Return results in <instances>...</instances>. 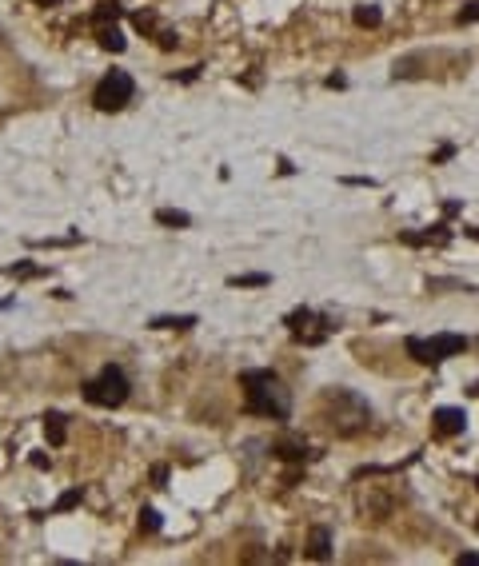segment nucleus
<instances>
[{"mask_svg": "<svg viewBox=\"0 0 479 566\" xmlns=\"http://www.w3.org/2000/svg\"><path fill=\"white\" fill-rule=\"evenodd\" d=\"M436 431L439 435H459V431H463V411H459V407L436 411Z\"/></svg>", "mask_w": 479, "mask_h": 566, "instance_id": "obj_6", "label": "nucleus"}, {"mask_svg": "<svg viewBox=\"0 0 479 566\" xmlns=\"http://www.w3.org/2000/svg\"><path fill=\"white\" fill-rule=\"evenodd\" d=\"M324 419L336 435H359L367 427V419H372V411H367V403L352 391H327L324 395Z\"/></svg>", "mask_w": 479, "mask_h": 566, "instance_id": "obj_2", "label": "nucleus"}, {"mask_svg": "<svg viewBox=\"0 0 479 566\" xmlns=\"http://www.w3.org/2000/svg\"><path fill=\"white\" fill-rule=\"evenodd\" d=\"M408 351L416 363H439V359H451V355H463L468 351V339L463 335H431V339H419L411 335L408 339Z\"/></svg>", "mask_w": 479, "mask_h": 566, "instance_id": "obj_4", "label": "nucleus"}, {"mask_svg": "<svg viewBox=\"0 0 479 566\" xmlns=\"http://www.w3.org/2000/svg\"><path fill=\"white\" fill-rule=\"evenodd\" d=\"M268 283V275H232V287H260Z\"/></svg>", "mask_w": 479, "mask_h": 566, "instance_id": "obj_16", "label": "nucleus"}, {"mask_svg": "<svg viewBox=\"0 0 479 566\" xmlns=\"http://www.w3.org/2000/svg\"><path fill=\"white\" fill-rule=\"evenodd\" d=\"M76 503H80V491H68V495H60V503H56V506L68 511V506H76Z\"/></svg>", "mask_w": 479, "mask_h": 566, "instance_id": "obj_18", "label": "nucleus"}, {"mask_svg": "<svg viewBox=\"0 0 479 566\" xmlns=\"http://www.w3.org/2000/svg\"><path fill=\"white\" fill-rule=\"evenodd\" d=\"M272 451H275L280 459H304V455H307V447L300 443V439H284V443H275Z\"/></svg>", "mask_w": 479, "mask_h": 566, "instance_id": "obj_12", "label": "nucleus"}, {"mask_svg": "<svg viewBox=\"0 0 479 566\" xmlns=\"http://www.w3.org/2000/svg\"><path fill=\"white\" fill-rule=\"evenodd\" d=\"M196 319L192 315H176V319H168V315H164V319H152V327H192Z\"/></svg>", "mask_w": 479, "mask_h": 566, "instance_id": "obj_15", "label": "nucleus"}, {"mask_svg": "<svg viewBox=\"0 0 479 566\" xmlns=\"http://www.w3.org/2000/svg\"><path fill=\"white\" fill-rule=\"evenodd\" d=\"M456 562H459V566H479V555H459Z\"/></svg>", "mask_w": 479, "mask_h": 566, "instance_id": "obj_19", "label": "nucleus"}, {"mask_svg": "<svg viewBox=\"0 0 479 566\" xmlns=\"http://www.w3.org/2000/svg\"><path fill=\"white\" fill-rule=\"evenodd\" d=\"M36 4H44V9H52V4H64V0H36Z\"/></svg>", "mask_w": 479, "mask_h": 566, "instance_id": "obj_20", "label": "nucleus"}, {"mask_svg": "<svg viewBox=\"0 0 479 566\" xmlns=\"http://www.w3.org/2000/svg\"><path fill=\"white\" fill-rule=\"evenodd\" d=\"M140 530L144 535H156V530H160V515H156L152 506H144L140 511Z\"/></svg>", "mask_w": 479, "mask_h": 566, "instance_id": "obj_14", "label": "nucleus"}, {"mask_svg": "<svg viewBox=\"0 0 479 566\" xmlns=\"http://www.w3.org/2000/svg\"><path fill=\"white\" fill-rule=\"evenodd\" d=\"M456 21H459V24H475V21H479V4H468V9H459Z\"/></svg>", "mask_w": 479, "mask_h": 566, "instance_id": "obj_17", "label": "nucleus"}, {"mask_svg": "<svg viewBox=\"0 0 479 566\" xmlns=\"http://www.w3.org/2000/svg\"><path fill=\"white\" fill-rule=\"evenodd\" d=\"M156 220H160V223H172V228H188V212H172V208H160V212H156Z\"/></svg>", "mask_w": 479, "mask_h": 566, "instance_id": "obj_13", "label": "nucleus"}, {"mask_svg": "<svg viewBox=\"0 0 479 566\" xmlns=\"http://www.w3.org/2000/svg\"><path fill=\"white\" fill-rule=\"evenodd\" d=\"M116 21H120V4H96V12H92V24H96V28L116 24Z\"/></svg>", "mask_w": 479, "mask_h": 566, "instance_id": "obj_10", "label": "nucleus"}, {"mask_svg": "<svg viewBox=\"0 0 479 566\" xmlns=\"http://www.w3.org/2000/svg\"><path fill=\"white\" fill-rule=\"evenodd\" d=\"M352 21H356L359 28H376V24L384 21V12H379L376 4H359V9L352 12Z\"/></svg>", "mask_w": 479, "mask_h": 566, "instance_id": "obj_9", "label": "nucleus"}, {"mask_svg": "<svg viewBox=\"0 0 479 566\" xmlns=\"http://www.w3.org/2000/svg\"><path fill=\"white\" fill-rule=\"evenodd\" d=\"M44 435H48L52 447L64 443V415H48V419H44Z\"/></svg>", "mask_w": 479, "mask_h": 566, "instance_id": "obj_11", "label": "nucleus"}, {"mask_svg": "<svg viewBox=\"0 0 479 566\" xmlns=\"http://www.w3.org/2000/svg\"><path fill=\"white\" fill-rule=\"evenodd\" d=\"M84 399L96 407H120L128 399V375L120 367H104L88 387H84Z\"/></svg>", "mask_w": 479, "mask_h": 566, "instance_id": "obj_3", "label": "nucleus"}, {"mask_svg": "<svg viewBox=\"0 0 479 566\" xmlns=\"http://www.w3.org/2000/svg\"><path fill=\"white\" fill-rule=\"evenodd\" d=\"M240 383H244V403L252 415H260V419H288L292 415V395L272 371H244Z\"/></svg>", "mask_w": 479, "mask_h": 566, "instance_id": "obj_1", "label": "nucleus"}, {"mask_svg": "<svg viewBox=\"0 0 479 566\" xmlns=\"http://www.w3.org/2000/svg\"><path fill=\"white\" fill-rule=\"evenodd\" d=\"M96 36H100V48H108V52H124V32L116 28V24H104V28H96Z\"/></svg>", "mask_w": 479, "mask_h": 566, "instance_id": "obj_8", "label": "nucleus"}, {"mask_svg": "<svg viewBox=\"0 0 479 566\" xmlns=\"http://www.w3.org/2000/svg\"><path fill=\"white\" fill-rule=\"evenodd\" d=\"M307 555L316 558V562H324V558L332 555V535H327L324 526H316V530H312V538H307Z\"/></svg>", "mask_w": 479, "mask_h": 566, "instance_id": "obj_7", "label": "nucleus"}, {"mask_svg": "<svg viewBox=\"0 0 479 566\" xmlns=\"http://www.w3.org/2000/svg\"><path fill=\"white\" fill-rule=\"evenodd\" d=\"M132 88H136L132 76L120 72V68H112L100 84H96V96H92V100H96V108H100V112H120L124 104L132 100Z\"/></svg>", "mask_w": 479, "mask_h": 566, "instance_id": "obj_5", "label": "nucleus"}]
</instances>
